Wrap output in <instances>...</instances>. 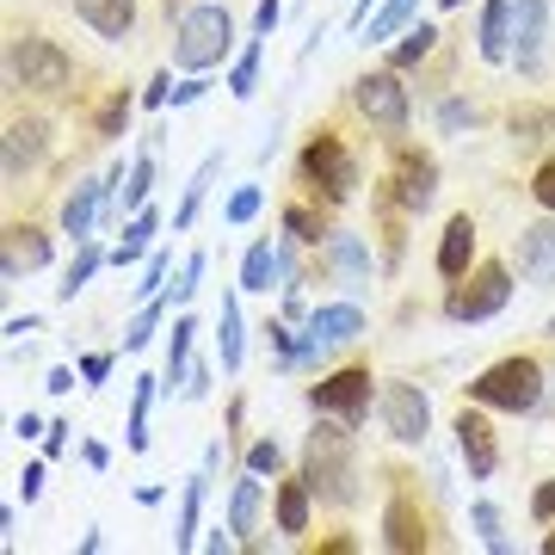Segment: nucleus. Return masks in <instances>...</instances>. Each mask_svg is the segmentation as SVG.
I'll list each match as a JSON object with an SVG mask.
<instances>
[{"label": "nucleus", "instance_id": "nucleus-1", "mask_svg": "<svg viewBox=\"0 0 555 555\" xmlns=\"http://www.w3.org/2000/svg\"><path fill=\"white\" fill-rule=\"evenodd\" d=\"M229 50H235V20H229V7L204 0V7H185V13H179L173 62L185 68V75H204V68H217Z\"/></svg>", "mask_w": 555, "mask_h": 555}, {"label": "nucleus", "instance_id": "nucleus-2", "mask_svg": "<svg viewBox=\"0 0 555 555\" xmlns=\"http://www.w3.org/2000/svg\"><path fill=\"white\" fill-rule=\"evenodd\" d=\"M469 396H476L481 408H500V414H537V408L550 401V389H543V364L513 352V358H500V364H488V371L469 383Z\"/></svg>", "mask_w": 555, "mask_h": 555}, {"label": "nucleus", "instance_id": "nucleus-3", "mask_svg": "<svg viewBox=\"0 0 555 555\" xmlns=\"http://www.w3.org/2000/svg\"><path fill=\"white\" fill-rule=\"evenodd\" d=\"M352 426L346 420H327V426H315L309 433V488L315 494H327V500H352L358 488V469H352Z\"/></svg>", "mask_w": 555, "mask_h": 555}, {"label": "nucleus", "instance_id": "nucleus-4", "mask_svg": "<svg viewBox=\"0 0 555 555\" xmlns=\"http://www.w3.org/2000/svg\"><path fill=\"white\" fill-rule=\"evenodd\" d=\"M302 185H315L321 198H334V204L358 192V160L334 130H315L309 137V149H302Z\"/></svg>", "mask_w": 555, "mask_h": 555}, {"label": "nucleus", "instance_id": "nucleus-5", "mask_svg": "<svg viewBox=\"0 0 555 555\" xmlns=\"http://www.w3.org/2000/svg\"><path fill=\"white\" fill-rule=\"evenodd\" d=\"M352 105L364 124H377V130H389V137H401L408 130V87H401V68H377V75H358L352 80Z\"/></svg>", "mask_w": 555, "mask_h": 555}, {"label": "nucleus", "instance_id": "nucleus-6", "mask_svg": "<svg viewBox=\"0 0 555 555\" xmlns=\"http://www.w3.org/2000/svg\"><path fill=\"white\" fill-rule=\"evenodd\" d=\"M7 68H13V87H31V93H62V87L75 80L68 50L50 43V38H20L13 56H7Z\"/></svg>", "mask_w": 555, "mask_h": 555}, {"label": "nucleus", "instance_id": "nucleus-7", "mask_svg": "<svg viewBox=\"0 0 555 555\" xmlns=\"http://www.w3.org/2000/svg\"><path fill=\"white\" fill-rule=\"evenodd\" d=\"M506 297H513V278H506V266H476V272H463L451 284V297H444V315L451 321H488L506 309Z\"/></svg>", "mask_w": 555, "mask_h": 555}, {"label": "nucleus", "instance_id": "nucleus-8", "mask_svg": "<svg viewBox=\"0 0 555 555\" xmlns=\"http://www.w3.org/2000/svg\"><path fill=\"white\" fill-rule=\"evenodd\" d=\"M377 414H383V433L396 444H426V433H433V401H426L420 383H383Z\"/></svg>", "mask_w": 555, "mask_h": 555}, {"label": "nucleus", "instance_id": "nucleus-9", "mask_svg": "<svg viewBox=\"0 0 555 555\" xmlns=\"http://www.w3.org/2000/svg\"><path fill=\"white\" fill-rule=\"evenodd\" d=\"M371 371H358V364H346V371H334V377H321L315 389H309V408H315L321 420H346V426H364V414H371Z\"/></svg>", "mask_w": 555, "mask_h": 555}, {"label": "nucleus", "instance_id": "nucleus-10", "mask_svg": "<svg viewBox=\"0 0 555 555\" xmlns=\"http://www.w3.org/2000/svg\"><path fill=\"white\" fill-rule=\"evenodd\" d=\"M358 334H364V309H358V302H327V309H315V315H309V334H302L297 364H315V358L339 352V346H352Z\"/></svg>", "mask_w": 555, "mask_h": 555}, {"label": "nucleus", "instance_id": "nucleus-11", "mask_svg": "<svg viewBox=\"0 0 555 555\" xmlns=\"http://www.w3.org/2000/svg\"><path fill=\"white\" fill-rule=\"evenodd\" d=\"M112 185H124V160L105 179H80L75 192L62 198V235H68V241H93L100 210H105V198H112Z\"/></svg>", "mask_w": 555, "mask_h": 555}, {"label": "nucleus", "instance_id": "nucleus-12", "mask_svg": "<svg viewBox=\"0 0 555 555\" xmlns=\"http://www.w3.org/2000/svg\"><path fill=\"white\" fill-rule=\"evenodd\" d=\"M543 50H550V0H518V13H513L518 75H537V68H543Z\"/></svg>", "mask_w": 555, "mask_h": 555}, {"label": "nucleus", "instance_id": "nucleus-13", "mask_svg": "<svg viewBox=\"0 0 555 555\" xmlns=\"http://www.w3.org/2000/svg\"><path fill=\"white\" fill-rule=\"evenodd\" d=\"M456 451H463V463H469V481H488L500 469V438H494V426L481 414H456Z\"/></svg>", "mask_w": 555, "mask_h": 555}, {"label": "nucleus", "instance_id": "nucleus-14", "mask_svg": "<svg viewBox=\"0 0 555 555\" xmlns=\"http://www.w3.org/2000/svg\"><path fill=\"white\" fill-rule=\"evenodd\" d=\"M80 25H93L105 43H124L137 31V0H68Z\"/></svg>", "mask_w": 555, "mask_h": 555}, {"label": "nucleus", "instance_id": "nucleus-15", "mask_svg": "<svg viewBox=\"0 0 555 555\" xmlns=\"http://www.w3.org/2000/svg\"><path fill=\"white\" fill-rule=\"evenodd\" d=\"M38 266H50V235L43 229H7V259H0V278L7 284H20V272H38Z\"/></svg>", "mask_w": 555, "mask_h": 555}, {"label": "nucleus", "instance_id": "nucleus-16", "mask_svg": "<svg viewBox=\"0 0 555 555\" xmlns=\"http://www.w3.org/2000/svg\"><path fill=\"white\" fill-rule=\"evenodd\" d=\"M469 259H476V222L451 217V222H444V235H438V278L456 284V278L469 272Z\"/></svg>", "mask_w": 555, "mask_h": 555}, {"label": "nucleus", "instance_id": "nucleus-17", "mask_svg": "<svg viewBox=\"0 0 555 555\" xmlns=\"http://www.w3.org/2000/svg\"><path fill=\"white\" fill-rule=\"evenodd\" d=\"M433 192H438L433 155H401V167H396V198L408 204V210H426V204H433Z\"/></svg>", "mask_w": 555, "mask_h": 555}, {"label": "nucleus", "instance_id": "nucleus-18", "mask_svg": "<svg viewBox=\"0 0 555 555\" xmlns=\"http://www.w3.org/2000/svg\"><path fill=\"white\" fill-rule=\"evenodd\" d=\"M513 13H518V0H488V13H481V62H506L513 56Z\"/></svg>", "mask_w": 555, "mask_h": 555}, {"label": "nucleus", "instance_id": "nucleus-19", "mask_svg": "<svg viewBox=\"0 0 555 555\" xmlns=\"http://www.w3.org/2000/svg\"><path fill=\"white\" fill-rule=\"evenodd\" d=\"M513 259H518V272H525V278L550 272V266H555V222H531V229L513 241Z\"/></svg>", "mask_w": 555, "mask_h": 555}, {"label": "nucleus", "instance_id": "nucleus-20", "mask_svg": "<svg viewBox=\"0 0 555 555\" xmlns=\"http://www.w3.org/2000/svg\"><path fill=\"white\" fill-rule=\"evenodd\" d=\"M204 494H210V463H204L198 476L185 481V494H179V531H173V550H192V543H198V518H204Z\"/></svg>", "mask_w": 555, "mask_h": 555}, {"label": "nucleus", "instance_id": "nucleus-21", "mask_svg": "<svg viewBox=\"0 0 555 555\" xmlns=\"http://www.w3.org/2000/svg\"><path fill=\"white\" fill-rule=\"evenodd\" d=\"M38 155H43V124H38V118L13 124V130H7V185H20V173H25Z\"/></svg>", "mask_w": 555, "mask_h": 555}, {"label": "nucleus", "instance_id": "nucleus-22", "mask_svg": "<svg viewBox=\"0 0 555 555\" xmlns=\"http://www.w3.org/2000/svg\"><path fill=\"white\" fill-rule=\"evenodd\" d=\"M259 513H266V481H259V469H247L229 494V531H254Z\"/></svg>", "mask_w": 555, "mask_h": 555}, {"label": "nucleus", "instance_id": "nucleus-23", "mask_svg": "<svg viewBox=\"0 0 555 555\" xmlns=\"http://www.w3.org/2000/svg\"><path fill=\"white\" fill-rule=\"evenodd\" d=\"M309 476H297V481H278V531L284 537H302L309 531Z\"/></svg>", "mask_w": 555, "mask_h": 555}, {"label": "nucleus", "instance_id": "nucleus-24", "mask_svg": "<svg viewBox=\"0 0 555 555\" xmlns=\"http://www.w3.org/2000/svg\"><path fill=\"white\" fill-rule=\"evenodd\" d=\"M327 259L352 278V291H364V284H371V247H364L358 235H327Z\"/></svg>", "mask_w": 555, "mask_h": 555}, {"label": "nucleus", "instance_id": "nucleus-25", "mask_svg": "<svg viewBox=\"0 0 555 555\" xmlns=\"http://www.w3.org/2000/svg\"><path fill=\"white\" fill-rule=\"evenodd\" d=\"M383 543L389 550H426V531H420V518L408 500H389V513H383Z\"/></svg>", "mask_w": 555, "mask_h": 555}, {"label": "nucleus", "instance_id": "nucleus-26", "mask_svg": "<svg viewBox=\"0 0 555 555\" xmlns=\"http://www.w3.org/2000/svg\"><path fill=\"white\" fill-rule=\"evenodd\" d=\"M192 334H198V321L192 315H179L173 321V339H167V371H160V389H173V383H185V358H192Z\"/></svg>", "mask_w": 555, "mask_h": 555}, {"label": "nucleus", "instance_id": "nucleus-27", "mask_svg": "<svg viewBox=\"0 0 555 555\" xmlns=\"http://www.w3.org/2000/svg\"><path fill=\"white\" fill-rule=\"evenodd\" d=\"M217 352H222V371L235 377L241 371V302L235 297H222V309H217Z\"/></svg>", "mask_w": 555, "mask_h": 555}, {"label": "nucleus", "instance_id": "nucleus-28", "mask_svg": "<svg viewBox=\"0 0 555 555\" xmlns=\"http://www.w3.org/2000/svg\"><path fill=\"white\" fill-rule=\"evenodd\" d=\"M217 173H222V155H204V167L192 173V185H185V198H179V210H173V229H192V217H198V204H204V192H210Z\"/></svg>", "mask_w": 555, "mask_h": 555}, {"label": "nucleus", "instance_id": "nucleus-29", "mask_svg": "<svg viewBox=\"0 0 555 555\" xmlns=\"http://www.w3.org/2000/svg\"><path fill=\"white\" fill-rule=\"evenodd\" d=\"M272 272H278V247L272 241H254L247 259H241V291H272Z\"/></svg>", "mask_w": 555, "mask_h": 555}, {"label": "nucleus", "instance_id": "nucleus-30", "mask_svg": "<svg viewBox=\"0 0 555 555\" xmlns=\"http://www.w3.org/2000/svg\"><path fill=\"white\" fill-rule=\"evenodd\" d=\"M414 7H420V0H383V7H377V20L364 25V31H371V43H389V38H401V31L414 25Z\"/></svg>", "mask_w": 555, "mask_h": 555}, {"label": "nucleus", "instance_id": "nucleus-31", "mask_svg": "<svg viewBox=\"0 0 555 555\" xmlns=\"http://www.w3.org/2000/svg\"><path fill=\"white\" fill-rule=\"evenodd\" d=\"M149 192H155V155H137L130 160V179L118 185V204L124 210H149Z\"/></svg>", "mask_w": 555, "mask_h": 555}, {"label": "nucleus", "instance_id": "nucleus-32", "mask_svg": "<svg viewBox=\"0 0 555 555\" xmlns=\"http://www.w3.org/2000/svg\"><path fill=\"white\" fill-rule=\"evenodd\" d=\"M149 241H155V210H137V217H130V229H124V241L112 247V266L142 259V254H149Z\"/></svg>", "mask_w": 555, "mask_h": 555}, {"label": "nucleus", "instance_id": "nucleus-33", "mask_svg": "<svg viewBox=\"0 0 555 555\" xmlns=\"http://www.w3.org/2000/svg\"><path fill=\"white\" fill-rule=\"evenodd\" d=\"M259 56H266V43H259V31L247 38V50L235 56V68H229V93L235 100H254V87H259Z\"/></svg>", "mask_w": 555, "mask_h": 555}, {"label": "nucleus", "instance_id": "nucleus-34", "mask_svg": "<svg viewBox=\"0 0 555 555\" xmlns=\"http://www.w3.org/2000/svg\"><path fill=\"white\" fill-rule=\"evenodd\" d=\"M433 43H438V25H408L401 43L389 50V68H414L420 56H433Z\"/></svg>", "mask_w": 555, "mask_h": 555}, {"label": "nucleus", "instance_id": "nucleus-35", "mask_svg": "<svg viewBox=\"0 0 555 555\" xmlns=\"http://www.w3.org/2000/svg\"><path fill=\"white\" fill-rule=\"evenodd\" d=\"M100 266H105V254H100V247H93V241H80V259H75V266H68V278H62V284H56V297H62V302H75L80 291H87V278L100 272Z\"/></svg>", "mask_w": 555, "mask_h": 555}, {"label": "nucleus", "instance_id": "nucleus-36", "mask_svg": "<svg viewBox=\"0 0 555 555\" xmlns=\"http://www.w3.org/2000/svg\"><path fill=\"white\" fill-rule=\"evenodd\" d=\"M160 377H137V401H130V451H149V401H155Z\"/></svg>", "mask_w": 555, "mask_h": 555}, {"label": "nucleus", "instance_id": "nucleus-37", "mask_svg": "<svg viewBox=\"0 0 555 555\" xmlns=\"http://www.w3.org/2000/svg\"><path fill=\"white\" fill-rule=\"evenodd\" d=\"M469 525H476V537H481V543H488L494 555H506V550H513V543L500 537V513L488 506V500H476V506H469Z\"/></svg>", "mask_w": 555, "mask_h": 555}, {"label": "nucleus", "instance_id": "nucleus-38", "mask_svg": "<svg viewBox=\"0 0 555 555\" xmlns=\"http://www.w3.org/2000/svg\"><path fill=\"white\" fill-rule=\"evenodd\" d=\"M155 327H160V302H142V315L124 327V352H142V346L155 339Z\"/></svg>", "mask_w": 555, "mask_h": 555}, {"label": "nucleus", "instance_id": "nucleus-39", "mask_svg": "<svg viewBox=\"0 0 555 555\" xmlns=\"http://www.w3.org/2000/svg\"><path fill=\"white\" fill-rule=\"evenodd\" d=\"M259 204H266V192H259V185H241L235 198L222 204V217H229V222L241 229V222H254V217H259Z\"/></svg>", "mask_w": 555, "mask_h": 555}, {"label": "nucleus", "instance_id": "nucleus-40", "mask_svg": "<svg viewBox=\"0 0 555 555\" xmlns=\"http://www.w3.org/2000/svg\"><path fill=\"white\" fill-rule=\"evenodd\" d=\"M438 130H451V137L476 130V105H469V100H444V105H438Z\"/></svg>", "mask_w": 555, "mask_h": 555}, {"label": "nucleus", "instance_id": "nucleus-41", "mask_svg": "<svg viewBox=\"0 0 555 555\" xmlns=\"http://www.w3.org/2000/svg\"><path fill=\"white\" fill-rule=\"evenodd\" d=\"M198 284H204V254H192V259H185V272H179V284H173V297H167V302H179V309H185V302L198 297Z\"/></svg>", "mask_w": 555, "mask_h": 555}, {"label": "nucleus", "instance_id": "nucleus-42", "mask_svg": "<svg viewBox=\"0 0 555 555\" xmlns=\"http://www.w3.org/2000/svg\"><path fill=\"white\" fill-rule=\"evenodd\" d=\"M124 118H130V93L118 87V93H112V100L100 105V137H118V130H124Z\"/></svg>", "mask_w": 555, "mask_h": 555}, {"label": "nucleus", "instance_id": "nucleus-43", "mask_svg": "<svg viewBox=\"0 0 555 555\" xmlns=\"http://www.w3.org/2000/svg\"><path fill=\"white\" fill-rule=\"evenodd\" d=\"M160 278H167V254H149V266H142V284H130V291H137V302H155V297H160Z\"/></svg>", "mask_w": 555, "mask_h": 555}, {"label": "nucleus", "instance_id": "nucleus-44", "mask_svg": "<svg viewBox=\"0 0 555 555\" xmlns=\"http://www.w3.org/2000/svg\"><path fill=\"white\" fill-rule=\"evenodd\" d=\"M247 469H259V476H278V469H284V451H278L272 438H259L254 451H247Z\"/></svg>", "mask_w": 555, "mask_h": 555}, {"label": "nucleus", "instance_id": "nucleus-45", "mask_svg": "<svg viewBox=\"0 0 555 555\" xmlns=\"http://www.w3.org/2000/svg\"><path fill=\"white\" fill-rule=\"evenodd\" d=\"M531 198L543 204V210H555V160H543V167H537V179H531Z\"/></svg>", "mask_w": 555, "mask_h": 555}, {"label": "nucleus", "instance_id": "nucleus-46", "mask_svg": "<svg viewBox=\"0 0 555 555\" xmlns=\"http://www.w3.org/2000/svg\"><path fill=\"white\" fill-rule=\"evenodd\" d=\"M105 377H112V358H105V352H87V358H80V383H87V389H100Z\"/></svg>", "mask_w": 555, "mask_h": 555}, {"label": "nucleus", "instance_id": "nucleus-47", "mask_svg": "<svg viewBox=\"0 0 555 555\" xmlns=\"http://www.w3.org/2000/svg\"><path fill=\"white\" fill-rule=\"evenodd\" d=\"M284 229H291L297 241H321V222L309 217V210H284Z\"/></svg>", "mask_w": 555, "mask_h": 555}, {"label": "nucleus", "instance_id": "nucleus-48", "mask_svg": "<svg viewBox=\"0 0 555 555\" xmlns=\"http://www.w3.org/2000/svg\"><path fill=\"white\" fill-rule=\"evenodd\" d=\"M531 518H537V525H550V518H555V476L531 494Z\"/></svg>", "mask_w": 555, "mask_h": 555}, {"label": "nucleus", "instance_id": "nucleus-49", "mask_svg": "<svg viewBox=\"0 0 555 555\" xmlns=\"http://www.w3.org/2000/svg\"><path fill=\"white\" fill-rule=\"evenodd\" d=\"M38 494H43V463H25V469H20V500L31 506Z\"/></svg>", "mask_w": 555, "mask_h": 555}, {"label": "nucleus", "instance_id": "nucleus-50", "mask_svg": "<svg viewBox=\"0 0 555 555\" xmlns=\"http://www.w3.org/2000/svg\"><path fill=\"white\" fill-rule=\"evenodd\" d=\"M278 20H284V0H259V13H254V31H259V38H272Z\"/></svg>", "mask_w": 555, "mask_h": 555}, {"label": "nucleus", "instance_id": "nucleus-51", "mask_svg": "<svg viewBox=\"0 0 555 555\" xmlns=\"http://www.w3.org/2000/svg\"><path fill=\"white\" fill-rule=\"evenodd\" d=\"M204 93H210V80H204V75H185V80L173 87V105H192V100H204Z\"/></svg>", "mask_w": 555, "mask_h": 555}, {"label": "nucleus", "instance_id": "nucleus-52", "mask_svg": "<svg viewBox=\"0 0 555 555\" xmlns=\"http://www.w3.org/2000/svg\"><path fill=\"white\" fill-rule=\"evenodd\" d=\"M185 396H192V401L210 396V371H204V364H192V371H185Z\"/></svg>", "mask_w": 555, "mask_h": 555}, {"label": "nucleus", "instance_id": "nucleus-53", "mask_svg": "<svg viewBox=\"0 0 555 555\" xmlns=\"http://www.w3.org/2000/svg\"><path fill=\"white\" fill-rule=\"evenodd\" d=\"M68 433H75V426H62V420H56V426L43 433V456H62V451H68Z\"/></svg>", "mask_w": 555, "mask_h": 555}, {"label": "nucleus", "instance_id": "nucleus-54", "mask_svg": "<svg viewBox=\"0 0 555 555\" xmlns=\"http://www.w3.org/2000/svg\"><path fill=\"white\" fill-rule=\"evenodd\" d=\"M167 100H173V75H155V87L142 93V105H167Z\"/></svg>", "mask_w": 555, "mask_h": 555}, {"label": "nucleus", "instance_id": "nucleus-55", "mask_svg": "<svg viewBox=\"0 0 555 555\" xmlns=\"http://www.w3.org/2000/svg\"><path fill=\"white\" fill-rule=\"evenodd\" d=\"M43 433H50V426H38V414H20V420H13V438H43Z\"/></svg>", "mask_w": 555, "mask_h": 555}, {"label": "nucleus", "instance_id": "nucleus-56", "mask_svg": "<svg viewBox=\"0 0 555 555\" xmlns=\"http://www.w3.org/2000/svg\"><path fill=\"white\" fill-rule=\"evenodd\" d=\"M204 550H210V555H229V550H235V537H229V531H222V525H217V531L204 537Z\"/></svg>", "mask_w": 555, "mask_h": 555}, {"label": "nucleus", "instance_id": "nucleus-57", "mask_svg": "<svg viewBox=\"0 0 555 555\" xmlns=\"http://www.w3.org/2000/svg\"><path fill=\"white\" fill-rule=\"evenodd\" d=\"M68 389H75V371H62L56 364V371H50V396H68Z\"/></svg>", "mask_w": 555, "mask_h": 555}, {"label": "nucleus", "instance_id": "nucleus-58", "mask_svg": "<svg viewBox=\"0 0 555 555\" xmlns=\"http://www.w3.org/2000/svg\"><path fill=\"white\" fill-rule=\"evenodd\" d=\"M137 500H142V506H160V500H167V488H160V481H142Z\"/></svg>", "mask_w": 555, "mask_h": 555}, {"label": "nucleus", "instance_id": "nucleus-59", "mask_svg": "<svg viewBox=\"0 0 555 555\" xmlns=\"http://www.w3.org/2000/svg\"><path fill=\"white\" fill-rule=\"evenodd\" d=\"M7 334H13V339H20V334H38V315H13V321H7Z\"/></svg>", "mask_w": 555, "mask_h": 555}, {"label": "nucleus", "instance_id": "nucleus-60", "mask_svg": "<svg viewBox=\"0 0 555 555\" xmlns=\"http://www.w3.org/2000/svg\"><path fill=\"white\" fill-rule=\"evenodd\" d=\"M80 456H87V469H105V463H112V451H105V444H87Z\"/></svg>", "mask_w": 555, "mask_h": 555}, {"label": "nucleus", "instance_id": "nucleus-61", "mask_svg": "<svg viewBox=\"0 0 555 555\" xmlns=\"http://www.w3.org/2000/svg\"><path fill=\"white\" fill-rule=\"evenodd\" d=\"M438 7H463V0H438Z\"/></svg>", "mask_w": 555, "mask_h": 555}, {"label": "nucleus", "instance_id": "nucleus-62", "mask_svg": "<svg viewBox=\"0 0 555 555\" xmlns=\"http://www.w3.org/2000/svg\"><path fill=\"white\" fill-rule=\"evenodd\" d=\"M550 401H555V383H550Z\"/></svg>", "mask_w": 555, "mask_h": 555}, {"label": "nucleus", "instance_id": "nucleus-63", "mask_svg": "<svg viewBox=\"0 0 555 555\" xmlns=\"http://www.w3.org/2000/svg\"><path fill=\"white\" fill-rule=\"evenodd\" d=\"M550 334H555V321H550Z\"/></svg>", "mask_w": 555, "mask_h": 555}]
</instances>
